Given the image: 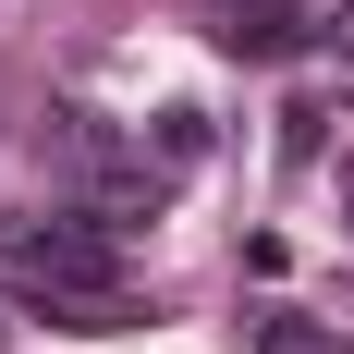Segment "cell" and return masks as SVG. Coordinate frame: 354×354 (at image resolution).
Returning a JSON list of instances; mask_svg holds the SVG:
<instances>
[{"label": "cell", "mask_w": 354, "mask_h": 354, "mask_svg": "<svg viewBox=\"0 0 354 354\" xmlns=\"http://www.w3.org/2000/svg\"><path fill=\"white\" fill-rule=\"evenodd\" d=\"M220 49H232V62H281V49H293V12H281V0H220Z\"/></svg>", "instance_id": "2"}, {"label": "cell", "mask_w": 354, "mask_h": 354, "mask_svg": "<svg viewBox=\"0 0 354 354\" xmlns=\"http://www.w3.org/2000/svg\"><path fill=\"white\" fill-rule=\"evenodd\" d=\"M208 159V110H159V171H196Z\"/></svg>", "instance_id": "5"}, {"label": "cell", "mask_w": 354, "mask_h": 354, "mask_svg": "<svg viewBox=\"0 0 354 354\" xmlns=\"http://www.w3.org/2000/svg\"><path fill=\"white\" fill-rule=\"evenodd\" d=\"M257 354H342V330L306 318V306H269V318H257Z\"/></svg>", "instance_id": "4"}, {"label": "cell", "mask_w": 354, "mask_h": 354, "mask_svg": "<svg viewBox=\"0 0 354 354\" xmlns=\"http://www.w3.org/2000/svg\"><path fill=\"white\" fill-rule=\"evenodd\" d=\"M49 330H135V293H25Z\"/></svg>", "instance_id": "3"}, {"label": "cell", "mask_w": 354, "mask_h": 354, "mask_svg": "<svg viewBox=\"0 0 354 354\" xmlns=\"http://www.w3.org/2000/svg\"><path fill=\"white\" fill-rule=\"evenodd\" d=\"M330 37H354V12H342V25H330Z\"/></svg>", "instance_id": "6"}, {"label": "cell", "mask_w": 354, "mask_h": 354, "mask_svg": "<svg viewBox=\"0 0 354 354\" xmlns=\"http://www.w3.org/2000/svg\"><path fill=\"white\" fill-rule=\"evenodd\" d=\"M12 281L25 293H122L110 220H25V232H12Z\"/></svg>", "instance_id": "1"}]
</instances>
